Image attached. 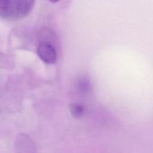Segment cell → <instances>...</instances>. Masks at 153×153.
Listing matches in <instances>:
<instances>
[{"label":"cell","mask_w":153,"mask_h":153,"mask_svg":"<svg viewBox=\"0 0 153 153\" xmlns=\"http://www.w3.org/2000/svg\"><path fill=\"white\" fill-rule=\"evenodd\" d=\"M34 3L32 0H2L0 2V16L6 20L22 18L29 13Z\"/></svg>","instance_id":"1"},{"label":"cell","mask_w":153,"mask_h":153,"mask_svg":"<svg viewBox=\"0 0 153 153\" xmlns=\"http://www.w3.org/2000/svg\"><path fill=\"white\" fill-rule=\"evenodd\" d=\"M36 52L39 57L47 64H53L56 60V51L50 42H41L37 47Z\"/></svg>","instance_id":"2"},{"label":"cell","mask_w":153,"mask_h":153,"mask_svg":"<svg viewBox=\"0 0 153 153\" xmlns=\"http://www.w3.org/2000/svg\"><path fill=\"white\" fill-rule=\"evenodd\" d=\"M16 153H36V149L34 142L25 134L20 135L15 143Z\"/></svg>","instance_id":"3"},{"label":"cell","mask_w":153,"mask_h":153,"mask_svg":"<svg viewBox=\"0 0 153 153\" xmlns=\"http://www.w3.org/2000/svg\"><path fill=\"white\" fill-rule=\"evenodd\" d=\"M69 109L72 115L76 118H81L85 112L84 106L79 102L71 103L69 106Z\"/></svg>","instance_id":"4"},{"label":"cell","mask_w":153,"mask_h":153,"mask_svg":"<svg viewBox=\"0 0 153 153\" xmlns=\"http://www.w3.org/2000/svg\"><path fill=\"white\" fill-rule=\"evenodd\" d=\"M76 87L78 91L81 93L88 92L90 87L89 80L85 76L80 77L76 82Z\"/></svg>","instance_id":"5"}]
</instances>
